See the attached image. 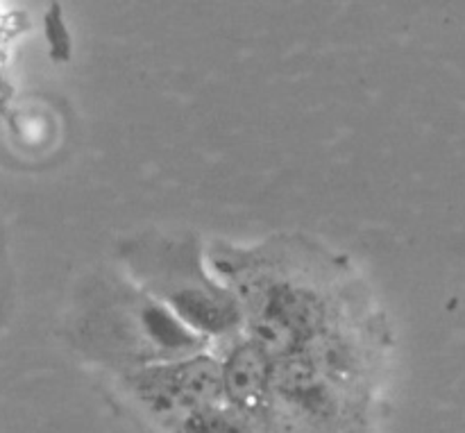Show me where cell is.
<instances>
[{
	"instance_id": "7a4b0ae2",
	"label": "cell",
	"mask_w": 465,
	"mask_h": 433,
	"mask_svg": "<svg viewBox=\"0 0 465 433\" xmlns=\"http://www.w3.org/2000/svg\"><path fill=\"white\" fill-rule=\"evenodd\" d=\"M316 320V307L300 290L272 289L257 320L259 343L268 352L289 349Z\"/></svg>"
},
{
	"instance_id": "277c9868",
	"label": "cell",
	"mask_w": 465,
	"mask_h": 433,
	"mask_svg": "<svg viewBox=\"0 0 465 433\" xmlns=\"http://www.w3.org/2000/svg\"><path fill=\"white\" fill-rule=\"evenodd\" d=\"M177 307L191 322L207 327V330H225L232 322L230 309L225 304L216 302L213 298H209V295L200 293V290H184L177 298Z\"/></svg>"
},
{
	"instance_id": "5b68a950",
	"label": "cell",
	"mask_w": 465,
	"mask_h": 433,
	"mask_svg": "<svg viewBox=\"0 0 465 433\" xmlns=\"http://www.w3.org/2000/svg\"><path fill=\"white\" fill-rule=\"evenodd\" d=\"M182 433H252L243 418L225 411L198 408L182 420Z\"/></svg>"
},
{
	"instance_id": "6da1fadb",
	"label": "cell",
	"mask_w": 465,
	"mask_h": 433,
	"mask_svg": "<svg viewBox=\"0 0 465 433\" xmlns=\"http://www.w3.org/2000/svg\"><path fill=\"white\" fill-rule=\"evenodd\" d=\"M225 386L223 370L209 359L191 361L186 366L154 370L141 377L139 395L159 413L186 411V416L198 408H207Z\"/></svg>"
},
{
	"instance_id": "3957f363",
	"label": "cell",
	"mask_w": 465,
	"mask_h": 433,
	"mask_svg": "<svg viewBox=\"0 0 465 433\" xmlns=\"http://www.w3.org/2000/svg\"><path fill=\"white\" fill-rule=\"evenodd\" d=\"M223 379H225L227 393L239 404L254 407L262 402L268 384V363L263 349L254 345L236 349L223 370Z\"/></svg>"
}]
</instances>
